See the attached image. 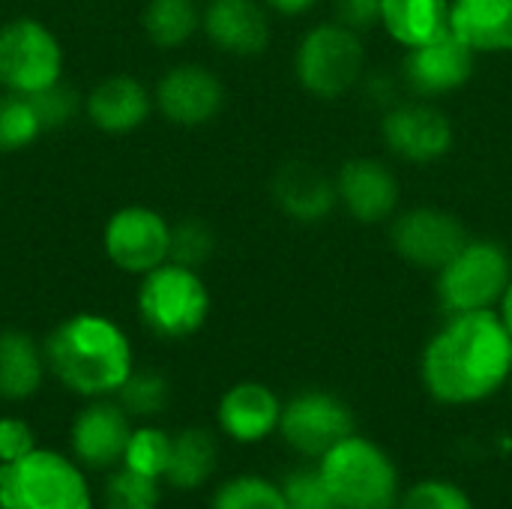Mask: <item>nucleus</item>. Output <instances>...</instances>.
<instances>
[{"label":"nucleus","mask_w":512,"mask_h":509,"mask_svg":"<svg viewBox=\"0 0 512 509\" xmlns=\"http://www.w3.org/2000/svg\"><path fill=\"white\" fill-rule=\"evenodd\" d=\"M512 375V336L498 312L447 315L420 360L426 393L450 408L492 399Z\"/></svg>","instance_id":"obj_1"},{"label":"nucleus","mask_w":512,"mask_h":509,"mask_svg":"<svg viewBox=\"0 0 512 509\" xmlns=\"http://www.w3.org/2000/svg\"><path fill=\"white\" fill-rule=\"evenodd\" d=\"M48 375L81 399H108L135 369L126 330L99 312H75L63 318L42 345Z\"/></svg>","instance_id":"obj_2"},{"label":"nucleus","mask_w":512,"mask_h":509,"mask_svg":"<svg viewBox=\"0 0 512 509\" xmlns=\"http://www.w3.org/2000/svg\"><path fill=\"white\" fill-rule=\"evenodd\" d=\"M0 509H96L90 471L69 453L36 447L0 465Z\"/></svg>","instance_id":"obj_3"},{"label":"nucleus","mask_w":512,"mask_h":509,"mask_svg":"<svg viewBox=\"0 0 512 509\" xmlns=\"http://www.w3.org/2000/svg\"><path fill=\"white\" fill-rule=\"evenodd\" d=\"M318 474L342 509H393L399 501L393 459L357 432L318 459Z\"/></svg>","instance_id":"obj_4"},{"label":"nucleus","mask_w":512,"mask_h":509,"mask_svg":"<svg viewBox=\"0 0 512 509\" xmlns=\"http://www.w3.org/2000/svg\"><path fill=\"white\" fill-rule=\"evenodd\" d=\"M135 306L153 336L180 342L207 324L213 300L198 270L165 261L162 267L141 276Z\"/></svg>","instance_id":"obj_5"},{"label":"nucleus","mask_w":512,"mask_h":509,"mask_svg":"<svg viewBox=\"0 0 512 509\" xmlns=\"http://www.w3.org/2000/svg\"><path fill=\"white\" fill-rule=\"evenodd\" d=\"M512 279L507 249L495 240H468L438 270V303L447 315L495 309Z\"/></svg>","instance_id":"obj_6"},{"label":"nucleus","mask_w":512,"mask_h":509,"mask_svg":"<svg viewBox=\"0 0 512 509\" xmlns=\"http://www.w3.org/2000/svg\"><path fill=\"white\" fill-rule=\"evenodd\" d=\"M294 72L303 90L318 99L345 96L366 75V48L360 33L339 21L315 24L297 45Z\"/></svg>","instance_id":"obj_7"},{"label":"nucleus","mask_w":512,"mask_h":509,"mask_svg":"<svg viewBox=\"0 0 512 509\" xmlns=\"http://www.w3.org/2000/svg\"><path fill=\"white\" fill-rule=\"evenodd\" d=\"M63 45L39 18H12L0 27V87L33 96L63 81Z\"/></svg>","instance_id":"obj_8"},{"label":"nucleus","mask_w":512,"mask_h":509,"mask_svg":"<svg viewBox=\"0 0 512 509\" xmlns=\"http://www.w3.org/2000/svg\"><path fill=\"white\" fill-rule=\"evenodd\" d=\"M102 249L120 273L147 276L171 261V222L144 204L120 207L105 222Z\"/></svg>","instance_id":"obj_9"},{"label":"nucleus","mask_w":512,"mask_h":509,"mask_svg":"<svg viewBox=\"0 0 512 509\" xmlns=\"http://www.w3.org/2000/svg\"><path fill=\"white\" fill-rule=\"evenodd\" d=\"M279 435L294 453L321 459L339 441L354 435V414L336 393L303 390L282 405Z\"/></svg>","instance_id":"obj_10"},{"label":"nucleus","mask_w":512,"mask_h":509,"mask_svg":"<svg viewBox=\"0 0 512 509\" xmlns=\"http://www.w3.org/2000/svg\"><path fill=\"white\" fill-rule=\"evenodd\" d=\"M468 231L462 219L441 207H411L393 219L390 243L408 264L420 270H441L465 243Z\"/></svg>","instance_id":"obj_11"},{"label":"nucleus","mask_w":512,"mask_h":509,"mask_svg":"<svg viewBox=\"0 0 512 509\" xmlns=\"http://www.w3.org/2000/svg\"><path fill=\"white\" fill-rule=\"evenodd\" d=\"M132 435V417L117 399H87L69 426V456L84 471L108 474L123 462Z\"/></svg>","instance_id":"obj_12"},{"label":"nucleus","mask_w":512,"mask_h":509,"mask_svg":"<svg viewBox=\"0 0 512 509\" xmlns=\"http://www.w3.org/2000/svg\"><path fill=\"white\" fill-rule=\"evenodd\" d=\"M381 138L387 150L405 162H435L453 150L450 117L423 99L396 102L381 117Z\"/></svg>","instance_id":"obj_13"},{"label":"nucleus","mask_w":512,"mask_h":509,"mask_svg":"<svg viewBox=\"0 0 512 509\" xmlns=\"http://www.w3.org/2000/svg\"><path fill=\"white\" fill-rule=\"evenodd\" d=\"M153 105L168 123L198 129L222 111L225 87L213 69L201 63H177L156 81Z\"/></svg>","instance_id":"obj_14"},{"label":"nucleus","mask_w":512,"mask_h":509,"mask_svg":"<svg viewBox=\"0 0 512 509\" xmlns=\"http://www.w3.org/2000/svg\"><path fill=\"white\" fill-rule=\"evenodd\" d=\"M474 66L477 51L468 48L453 30H447L432 42L408 48L402 60V81L420 99H435L465 87L474 75Z\"/></svg>","instance_id":"obj_15"},{"label":"nucleus","mask_w":512,"mask_h":509,"mask_svg":"<svg viewBox=\"0 0 512 509\" xmlns=\"http://www.w3.org/2000/svg\"><path fill=\"white\" fill-rule=\"evenodd\" d=\"M336 195L351 219L363 225H378L393 219L399 207V180L381 159L357 156L339 168Z\"/></svg>","instance_id":"obj_16"},{"label":"nucleus","mask_w":512,"mask_h":509,"mask_svg":"<svg viewBox=\"0 0 512 509\" xmlns=\"http://www.w3.org/2000/svg\"><path fill=\"white\" fill-rule=\"evenodd\" d=\"M282 402L279 396L258 381H240L228 387L216 408V423L222 435L234 444H261L279 432Z\"/></svg>","instance_id":"obj_17"},{"label":"nucleus","mask_w":512,"mask_h":509,"mask_svg":"<svg viewBox=\"0 0 512 509\" xmlns=\"http://www.w3.org/2000/svg\"><path fill=\"white\" fill-rule=\"evenodd\" d=\"M201 30L234 57H258L270 45V18L258 0H210L201 12Z\"/></svg>","instance_id":"obj_18"},{"label":"nucleus","mask_w":512,"mask_h":509,"mask_svg":"<svg viewBox=\"0 0 512 509\" xmlns=\"http://www.w3.org/2000/svg\"><path fill=\"white\" fill-rule=\"evenodd\" d=\"M153 108V93L132 75H108L84 96L87 120L108 135H129L141 129Z\"/></svg>","instance_id":"obj_19"},{"label":"nucleus","mask_w":512,"mask_h":509,"mask_svg":"<svg viewBox=\"0 0 512 509\" xmlns=\"http://www.w3.org/2000/svg\"><path fill=\"white\" fill-rule=\"evenodd\" d=\"M270 192H273L276 207L300 225L324 222L339 204L336 180H330L321 168L300 162V159L276 171Z\"/></svg>","instance_id":"obj_20"},{"label":"nucleus","mask_w":512,"mask_h":509,"mask_svg":"<svg viewBox=\"0 0 512 509\" xmlns=\"http://www.w3.org/2000/svg\"><path fill=\"white\" fill-rule=\"evenodd\" d=\"M450 30L477 54H507L512 0H450Z\"/></svg>","instance_id":"obj_21"},{"label":"nucleus","mask_w":512,"mask_h":509,"mask_svg":"<svg viewBox=\"0 0 512 509\" xmlns=\"http://www.w3.org/2000/svg\"><path fill=\"white\" fill-rule=\"evenodd\" d=\"M48 375L42 345L24 330H0V402L33 399Z\"/></svg>","instance_id":"obj_22"},{"label":"nucleus","mask_w":512,"mask_h":509,"mask_svg":"<svg viewBox=\"0 0 512 509\" xmlns=\"http://www.w3.org/2000/svg\"><path fill=\"white\" fill-rule=\"evenodd\" d=\"M381 27L402 48H417L450 30V0H381Z\"/></svg>","instance_id":"obj_23"},{"label":"nucleus","mask_w":512,"mask_h":509,"mask_svg":"<svg viewBox=\"0 0 512 509\" xmlns=\"http://www.w3.org/2000/svg\"><path fill=\"white\" fill-rule=\"evenodd\" d=\"M216 465H219V444L213 432L198 426L183 429L174 435L165 483L177 492H195L216 474Z\"/></svg>","instance_id":"obj_24"},{"label":"nucleus","mask_w":512,"mask_h":509,"mask_svg":"<svg viewBox=\"0 0 512 509\" xmlns=\"http://www.w3.org/2000/svg\"><path fill=\"white\" fill-rule=\"evenodd\" d=\"M141 24L156 48H180L201 30V9L195 0H150Z\"/></svg>","instance_id":"obj_25"},{"label":"nucleus","mask_w":512,"mask_h":509,"mask_svg":"<svg viewBox=\"0 0 512 509\" xmlns=\"http://www.w3.org/2000/svg\"><path fill=\"white\" fill-rule=\"evenodd\" d=\"M171 444H174V435H168L162 426H153V423L132 426V435H129L120 465L141 477L165 483V471L171 462Z\"/></svg>","instance_id":"obj_26"},{"label":"nucleus","mask_w":512,"mask_h":509,"mask_svg":"<svg viewBox=\"0 0 512 509\" xmlns=\"http://www.w3.org/2000/svg\"><path fill=\"white\" fill-rule=\"evenodd\" d=\"M210 509H288L282 483H273L258 474H240L225 480L213 498Z\"/></svg>","instance_id":"obj_27"},{"label":"nucleus","mask_w":512,"mask_h":509,"mask_svg":"<svg viewBox=\"0 0 512 509\" xmlns=\"http://www.w3.org/2000/svg\"><path fill=\"white\" fill-rule=\"evenodd\" d=\"M117 402L132 420H153L171 402L168 378L156 369H132L126 384L117 390Z\"/></svg>","instance_id":"obj_28"},{"label":"nucleus","mask_w":512,"mask_h":509,"mask_svg":"<svg viewBox=\"0 0 512 509\" xmlns=\"http://www.w3.org/2000/svg\"><path fill=\"white\" fill-rule=\"evenodd\" d=\"M39 114L30 102V96L3 90L0 93V153H18L39 141L42 135Z\"/></svg>","instance_id":"obj_29"},{"label":"nucleus","mask_w":512,"mask_h":509,"mask_svg":"<svg viewBox=\"0 0 512 509\" xmlns=\"http://www.w3.org/2000/svg\"><path fill=\"white\" fill-rule=\"evenodd\" d=\"M162 507V483L141 477L123 465L105 474L102 483V509H159Z\"/></svg>","instance_id":"obj_30"},{"label":"nucleus","mask_w":512,"mask_h":509,"mask_svg":"<svg viewBox=\"0 0 512 509\" xmlns=\"http://www.w3.org/2000/svg\"><path fill=\"white\" fill-rule=\"evenodd\" d=\"M216 252V234L204 219H180L177 225H171V261L183 264V267H204Z\"/></svg>","instance_id":"obj_31"},{"label":"nucleus","mask_w":512,"mask_h":509,"mask_svg":"<svg viewBox=\"0 0 512 509\" xmlns=\"http://www.w3.org/2000/svg\"><path fill=\"white\" fill-rule=\"evenodd\" d=\"M30 102H33V108H36L39 123H42L45 132L63 129L69 120H75V117L84 111V99H81L72 87H66L63 81H57V84H51V87L33 93Z\"/></svg>","instance_id":"obj_32"},{"label":"nucleus","mask_w":512,"mask_h":509,"mask_svg":"<svg viewBox=\"0 0 512 509\" xmlns=\"http://www.w3.org/2000/svg\"><path fill=\"white\" fill-rule=\"evenodd\" d=\"M282 492H285L288 509H342L336 504V498L330 495V489L324 486L318 468L291 471L282 480Z\"/></svg>","instance_id":"obj_33"},{"label":"nucleus","mask_w":512,"mask_h":509,"mask_svg":"<svg viewBox=\"0 0 512 509\" xmlns=\"http://www.w3.org/2000/svg\"><path fill=\"white\" fill-rule=\"evenodd\" d=\"M402 509H474V501L450 480H423L405 492Z\"/></svg>","instance_id":"obj_34"},{"label":"nucleus","mask_w":512,"mask_h":509,"mask_svg":"<svg viewBox=\"0 0 512 509\" xmlns=\"http://www.w3.org/2000/svg\"><path fill=\"white\" fill-rule=\"evenodd\" d=\"M36 447H39L36 444V432H33V426L24 417H15V414H3L0 417V465L24 459Z\"/></svg>","instance_id":"obj_35"},{"label":"nucleus","mask_w":512,"mask_h":509,"mask_svg":"<svg viewBox=\"0 0 512 509\" xmlns=\"http://www.w3.org/2000/svg\"><path fill=\"white\" fill-rule=\"evenodd\" d=\"M336 21L354 33H366L381 24V0H336Z\"/></svg>","instance_id":"obj_36"},{"label":"nucleus","mask_w":512,"mask_h":509,"mask_svg":"<svg viewBox=\"0 0 512 509\" xmlns=\"http://www.w3.org/2000/svg\"><path fill=\"white\" fill-rule=\"evenodd\" d=\"M366 93H369L372 99L387 102V108H390V105H396V99H393L396 87H393V81H390V78H384V75H369V81H366Z\"/></svg>","instance_id":"obj_37"},{"label":"nucleus","mask_w":512,"mask_h":509,"mask_svg":"<svg viewBox=\"0 0 512 509\" xmlns=\"http://www.w3.org/2000/svg\"><path fill=\"white\" fill-rule=\"evenodd\" d=\"M273 12H279V15H303V12H309L318 0H264Z\"/></svg>","instance_id":"obj_38"},{"label":"nucleus","mask_w":512,"mask_h":509,"mask_svg":"<svg viewBox=\"0 0 512 509\" xmlns=\"http://www.w3.org/2000/svg\"><path fill=\"white\" fill-rule=\"evenodd\" d=\"M498 318L504 321L507 333L512 336V279L510 285H507V291H504V297H501V303H498Z\"/></svg>","instance_id":"obj_39"},{"label":"nucleus","mask_w":512,"mask_h":509,"mask_svg":"<svg viewBox=\"0 0 512 509\" xmlns=\"http://www.w3.org/2000/svg\"><path fill=\"white\" fill-rule=\"evenodd\" d=\"M510 390H512V375H510Z\"/></svg>","instance_id":"obj_40"}]
</instances>
